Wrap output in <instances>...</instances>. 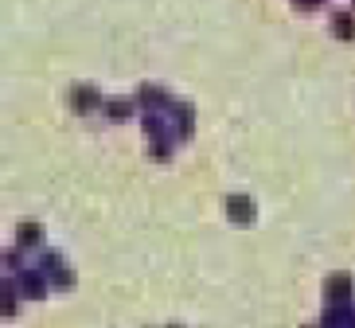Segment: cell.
<instances>
[{
	"label": "cell",
	"instance_id": "cell-8",
	"mask_svg": "<svg viewBox=\"0 0 355 328\" xmlns=\"http://www.w3.org/2000/svg\"><path fill=\"white\" fill-rule=\"evenodd\" d=\"M168 117H172L176 141H191V133H196V106H191V102H176Z\"/></svg>",
	"mask_w": 355,
	"mask_h": 328
},
{
	"label": "cell",
	"instance_id": "cell-16",
	"mask_svg": "<svg viewBox=\"0 0 355 328\" xmlns=\"http://www.w3.org/2000/svg\"><path fill=\"white\" fill-rule=\"evenodd\" d=\"M168 328H180V325H168Z\"/></svg>",
	"mask_w": 355,
	"mask_h": 328
},
{
	"label": "cell",
	"instance_id": "cell-12",
	"mask_svg": "<svg viewBox=\"0 0 355 328\" xmlns=\"http://www.w3.org/2000/svg\"><path fill=\"white\" fill-rule=\"evenodd\" d=\"M332 35L344 43H355V12H332Z\"/></svg>",
	"mask_w": 355,
	"mask_h": 328
},
{
	"label": "cell",
	"instance_id": "cell-5",
	"mask_svg": "<svg viewBox=\"0 0 355 328\" xmlns=\"http://www.w3.org/2000/svg\"><path fill=\"white\" fill-rule=\"evenodd\" d=\"M355 282L352 274H328L324 277V305H352Z\"/></svg>",
	"mask_w": 355,
	"mask_h": 328
},
{
	"label": "cell",
	"instance_id": "cell-7",
	"mask_svg": "<svg viewBox=\"0 0 355 328\" xmlns=\"http://www.w3.org/2000/svg\"><path fill=\"white\" fill-rule=\"evenodd\" d=\"M16 246H24L28 254H40L43 246H47V231H43V223L24 219L20 227H16Z\"/></svg>",
	"mask_w": 355,
	"mask_h": 328
},
{
	"label": "cell",
	"instance_id": "cell-14",
	"mask_svg": "<svg viewBox=\"0 0 355 328\" xmlns=\"http://www.w3.org/2000/svg\"><path fill=\"white\" fill-rule=\"evenodd\" d=\"M24 254H28L24 246H12V250H4V270H8V274H20V270H28V266H24Z\"/></svg>",
	"mask_w": 355,
	"mask_h": 328
},
{
	"label": "cell",
	"instance_id": "cell-15",
	"mask_svg": "<svg viewBox=\"0 0 355 328\" xmlns=\"http://www.w3.org/2000/svg\"><path fill=\"white\" fill-rule=\"evenodd\" d=\"M328 0H293V8L297 12H316V8H324Z\"/></svg>",
	"mask_w": 355,
	"mask_h": 328
},
{
	"label": "cell",
	"instance_id": "cell-11",
	"mask_svg": "<svg viewBox=\"0 0 355 328\" xmlns=\"http://www.w3.org/2000/svg\"><path fill=\"white\" fill-rule=\"evenodd\" d=\"M355 325V305H324L320 328H352Z\"/></svg>",
	"mask_w": 355,
	"mask_h": 328
},
{
	"label": "cell",
	"instance_id": "cell-9",
	"mask_svg": "<svg viewBox=\"0 0 355 328\" xmlns=\"http://www.w3.org/2000/svg\"><path fill=\"white\" fill-rule=\"evenodd\" d=\"M141 129H145V137H148V141L176 137V133H172V117H168V114H157V110H148V114H141Z\"/></svg>",
	"mask_w": 355,
	"mask_h": 328
},
{
	"label": "cell",
	"instance_id": "cell-3",
	"mask_svg": "<svg viewBox=\"0 0 355 328\" xmlns=\"http://www.w3.org/2000/svg\"><path fill=\"white\" fill-rule=\"evenodd\" d=\"M137 106H141V114H148V110H157V114H172V106H176V98L168 94V86L145 83L141 90H137Z\"/></svg>",
	"mask_w": 355,
	"mask_h": 328
},
{
	"label": "cell",
	"instance_id": "cell-2",
	"mask_svg": "<svg viewBox=\"0 0 355 328\" xmlns=\"http://www.w3.org/2000/svg\"><path fill=\"white\" fill-rule=\"evenodd\" d=\"M16 282H20L24 301H47V293H51V277L43 274L40 266H28V270H20V274H16Z\"/></svg>",
	"mask_w": 355,
	"mask_h": 328
},
{
	"label": "cell",
	"instance_id": "cell-13",
	"mask_svg": "<svg viewBox=\"0 0 355 328\" xmlns=\"http://www.w3.org/2000/svg\"><path fill=\"white\" fill-rule=\"evenodd\" d=\"M172 145H176V137L148 141V157H153V160H160V164H168V160H172Z\"/></svg>",
	"mask_w": 355,
	"mask_h": 328
},
{
	"label": "cell",
	"instance_id": "cell-4",
	"mask_svg": "<svg viewBox=\"0 0 355 328\" xmlns=\"http://www.w3.org/2000/svg\"><path fill=\"white\" fill-rule=\"evenodd\" d=\"M71 110H74V114H94V110H105L102 90L90 86V83H74L71 86Z\"/></svg>",
	"mask_w": 355,
	"mask_h": 328
},
{
	"label": "cell",
	"instance_id": "cell-10",
	"mask_svg": "<svg viewBox=\"0 0 355 328\" xmlns=\"http://www.w3.org/2000/svg\"><path fill=\"white\" fill-rule=\"evenodd\" d=\"M137 98H125V94H117V98H105V110L102 114L114 121V126H121V121H129V117H137Z\"/></svg>",
	"mask_w": 355,
	"mask_h": 328
},
{
	"label": "cell",
	"instance_id": "cell-17",
	"mask_svg": "<svg viewBox=\"0 0 355 328\" xmlns=\"http://www.w3.org/2000/svg\"><path fill=\"white\" fill-rule=\"evenodd\" d=\"M352 328H355V325H352Z\"/></svg>",
	"mask_w": 355,
	"mask_h": 328
},
{
	"label": "cell",
	"instance_id": "cell-6",
	"mask_svg": "<svg viewBox=\"0 0 355 328\" xmlns=\"http://www.w3.org/2000/svg\"><path fill=\"white\" fill-rule=\"evenodd\" d=\"M227 219L234 223V227H250V223L258 219V203H254L250 196L234 191V196H227Z\"/></svg>",
	"mask_w": 355,
	"mask_h": 328
},
{
	"label": "cell",
	"instance_id": "cell-1",
	"mask_svg": "<svg viewBox=\"0 0 355 328\" xmlns=\"http://www.w3.org/2000/svg\"><path fill=\"white\" fill-rule=\"evenodd\" d=\"M35 266H40L43 274L51 277V289H59V293H71V289L78 286V277H74V270L63 262V254H55V250H47V246L40 250Z\"/></svg>",
	"mask_w": 355,
	"mask_h": 328
}]
</instances>
